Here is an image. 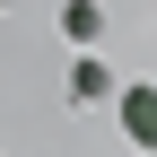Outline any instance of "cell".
<instances>
[{
  "label": "cell",
  "instance_id": "cell-1",
  "mask_svg": "<svg viewBox=\"0 0 157 157\" xmlns=\"http://www.w3.org/2000/svg\"><path fill=\"white\" fill-rule=\"evenodd\" d=\"M122 131L140 148H157V87H122Z\"/></svg>",
  "mask_w": 157,
  "mask_h": 157
},
{
  "label": "cell",
  "instance_id": "cell-2",
  "mask_svg": "<svg viewBox=\"0 0 157 157\" xmlns=\"http://www.w3.org/2000/svg\"><path fill=\"white\" fill-rule=\"evenodd\" d=\"M61 26L78 35V44H96V26H105V9H96V0H70V9H61Z\"/></svg>",
  "mask_w": 157,
  "mask_h": 157
},
{
  "label": "cell",
  "instance_id": "cell-3",
  "mask_svg": "<svg viewBox=\"0 0 157 157\" xmlns=\"http://www.w3.org/2000/svg\"><path fill=\"white\" fill-rule=\"evenodd\" d=\"M105 87H113V78L96 70V61H78V70H70V96H78V105H87V96H105Z\"/></svg>",
  "mask_w": 157,
  "mask_h": 157
}]
</instances>
